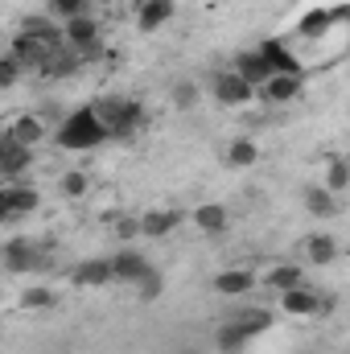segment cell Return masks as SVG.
Masks as SVG:
<instances>
[{
    "label": "cell",
    "mask_w": 350,
    "mask_h": 354,
    "mask_svg": "<svg viewBox=\"0 0 350 354\" xmlns=\"http://www.w3.org/2000/svg\"><path fill=\"white\" fill-rule=\"evenodd\" d=\"M103 140H111V132L103 128V120L95 115V107H79L75 115H66V124L58 128V145L71 149V153H83V149H99Z\"/></svg>",
    "instance_id": "1"
},
{
    "label": "cell",
    "mask_w": 350,
    "mask_h": 354,
    "mask_svg": "<svg viewBox=\"0 0 350 354\" xmlns=\"http://www.w3.org/2000/svg\"><path fill=\"white\" fill-rule=\"evenodd\" d=\"M91 107H95V115L103 120V128L111 132V140L136 136V128H140V120H145V107H140L136 99H99V103H91Z\"/></svg>",
    "instance_id": "2"
},
{
    "label": "cell",
    "mask_w": 350,
    "mask_h": 354,
    "mask_svg": "<svg viewBox=\"0 0 350 354\" xmlns=\"http://www.w3.org/2000/svg\"><path fill=\"white\" fill-rule=\"evenodd\" d=\"M46 252L50 243H33V239H8L4 243V268L12 276H29L37 268H46Z\"/></svg>",
    "instance_id": "3"
},
{
    "label": "cell",
    "mask_w": 350,
    "mask_h": 354,
    "mask_svg": "<svg viewBox=\"0 0 350 354\" xmlns=\"http://www.w3.org/2000/svg\"><path fill=\"white\" fill-rule=\"evenodd\" d=\"M210 91H214V99H219L223 107H243V103L256 99V87H252L248 79H239L235 71H219V75L210 79Z\"/></svg>",
    "instance_id": "4"
},
{
    "label": "cell",
    "mask_w": 350,
    "mask_h": 354,
    "mask_svg": "<svg viewBox=\"0 0 350 354\" xmlns=\"http://www.w3.org/2000/svg\"><path fill=\"white\" fill-rule=\"evenodd\" d=\"M54 50H58V46H46V41H37V37H29V33H17V37L8 41V54H12L25 71H46V62H50Z\"/></svg>",
    "instance_id": "5"
},
{
    "label": "cell",
    "mask_w": 350,
    "mask_h": 354,
    "mask_svg": "<svg viewBox=\"0 0 350 354\" xmlns=\"http://www.w3.org/2000/svg\"><path fill=\"white\" fill-rule=\"evenodd\" d=\"M37 189L33 185H21V181H4L0 185V214L4 218H21V214H29V210H37Z\"/></svg>",
    "instance_id": "6"
},
{
    "label": "cell",
    "mask_w": 350,
    "mask_h": 354,
    "mask_svg": "<svg viewBox=\"0 0 350 354\" xmlns=\"http://www.w3.org/2000/svg\"><path fill=\"white\" fill-rule=\"evenodd\" d=\"M29 165H33V149L21 145V140H12V136H4L0 140V177L4 181H21Z\"/></svg>",
    "instance_id": "7"
},
{
    "label": "cell",
    "mask_w": 350,
    "mask_h": 354,
    "mask_svg": "<svg viewBox=\"0 0 350 354\" xmlns=\"http://www.w3.org/2000/svg\"><path fill=\"white\" fill-rule=\"evenodd\" d=\"M21 33L37 37V41H46V46H66V25H62L58 17H50V12L25 17V21H21Z\"/></svg>",
    "instance_id": "8"
},
{
    "label": "cell",
    "mask_w": 350,
    "mask_h": 354,
    "mask_svg": "<svg viewBox=\"0 0 350 354\" xmlns=\"http://www.w3.org/2000/svg\"><path fill=\"white\" fill-rule=\"evenodd\" d=\"M111 268H116V280H120V284H132V288H136V280H140L153 264H149V260L128 243V248H120V252L111 256Z\"/></svg>",
    "instance_id": "9"
},
{
    "label": "cell",
    "mask_w": 350,
    "mask_h": 354,
    "mask_svg": "<svg viewBox=\"0 0 350 354\" xmlns=\"http://www.w3.org/2000/svg\"><path fill=\"white\" fill-rule=\"evenodd\" d=\"M280 309H284V313H293V317H313V313H326V301L301 284V288L280 292Z\"/></svg>",
    "instance_id": "10"
},
{
    "label": "cell",
    "mask_w": 350,
    "mask_h": 354,
    "mask_svg": "<svg viewBox=\"0 0 350 354\" xmlns=\"http://www.w3.org/2000/svg\"><path fill=\"white\" fill-rule=\"evenodd\" d=\"M260 54H264V62L272 66V75H301V58L284 41L268 37V41H260Z\"/></svg>",
    "instance_id": "11"
},
{
    "label": "cell",
    "mask_w": 350,
    "mask_h": 354,
    "mask_svg": "<svg viewBox=\"0 0 350 354\" xmlns=\"http://www.w3.org/2000/svg\"><path fill=\"white\" fill-rule=\"evenodd\" d=\"M231 71L239 75V79H248L252 87L260 91L268 79H272V66L264 62V54L260 50H243V54H235V62H231Z\"/></svg>",
    "instance_id": "12"
},
{
    "label": "cell",
    "mask_w": 350,
    "mask_h": 354,
    "mask_svg": "<svg viewBox=\"0 0 350 354\" xmlns=\"http://www.w3.org/2000/svg\"><path fill=\"white\" fill-rule=\"evenodd\" d=\"M71 280L79 288H103V284L116 280V268H111V260H83V264H75Z\"/></svg>",
    "instance_id": "13"
},
{
    "label": "cell",
    "mask_w": 350,
    "mask_h": 354,
    "mask_svg": "<svg viewBox=\"0 0 350 354\" xmlns=\"http://www.w3.org/2000/svg\"><path fill=\"white\" fill-rule=\"evenodd\" d=\"M301 87H305L301 75H272L260 87V99L264 103H293V99L301 95Z\"/></svg>",
    "instance_id": "14"
},
{
    "label": "cell",
    "mask_w": 350,
    "mask_h": 354,
    "mask_svg": "<svg viewBox=\"0 0 350 354\" xmlns=\"http://www.w3.org/2000/svg\"><path fill=\"white\" fill-rule=\"evenodd\" d=\"M66 46H75L79 54H87V50L99 46V21H95V12H91V17L66 21Z\"/></svg>",
    "instance_id": "15"
},
{
    "label": "cell",
    "mask_w": 350,
    "mask_h": 354,
    "mask_svg": "<svg viewBox=\"0 0 350 354\" xmlns=\"http://www.w3.org/2000/svg\"><path fill=\"white\" fill-rule=\"evenodd\" d=\"M194 227L206 231V235H223V231L231 227V214H227V206H219V202H202V206L194 210Z\"/></svg>",
    "instance_id": "16"
},
{
    "label": "cell",
    "mask_w": 350,
    "mask_h": 354,
    "mask_svg": "<svg viewBox=\"0 0 350 354\" xmlns=\"http://www.w3.org/2000/svg\"><path fill=\"white\" fill-rule=\"evenodd\" d=\"M252 288H256V276L248 268H227V272L214 276V292H223V297H243Z\"/></svg>",
    "instance_id": "17"
},
{
    "label": "cell",
    "mask_w": 350,
    "mask_h": 354,
    "mask_svg": "<svg viewBox=\"0 0 350 354\" xmlns=\"http://www.w3.org/2000/svg\"><path fill=\"white\" fill-rule=\"evenodd\" d=\"M79 66H83V54H79L75 46H58V50L50 54V62H46V71H42V75L66 79V75H79Z\"/></svg>",
    "instance_id": "18"
},
{
    "label": "cell",
    "mask_w": 350,
    "mask_h": 354,
    "mask_svg": "<svg viewBox=\"0 0 350 354\" xmlns=\"http://www.w3.org/2000/svg\"><path fill=\"white\" fill-rule=\"evenodd\" d=\"M305 210H309L313 218H334V214H338V194L326 189V185H309V189H305Z\"/></svg>",
    "instance_id": "19"
},
{
    "label": "cell",
    "mask_w": 350,
    "mask_h": 354,
    "mask_svg": "<svg viewBox=\"0 0 350 354\" xmlns=\"http://www.w3.org/2000/svg\"><path fill=\"white\" fill-rule=\"evenodd\" d=\"M169 17H174V0H145L136 25H140V33H157Z\"/></svg>",
    "instance_id": "20"
},
{
    "label": "cell",
    "mask_w": 350,
    "mask_h": 354,
    "mask_svg": "<svg viewBox=\"0 0 350 354\" xmlns=\"http://www.w3.org/2000/svg\"><path fill=\"white\" fill-rule=\"evenodd\" d=\"M174 227H177V210H145L140 214V235H149V239H165Z\"/></svg>",
    "instance_id": "21"
},
{
    "label": "cell",
    "mask_w": 350,
    "mask_h": 354,
    "mask_svg": "<svg viewBox=\"0 0 350 354\" xmlns=\"http://www.w3.org/2000/svg\"><path fill=\"white\" fill-rule=\"evenodd\" d=\"M338 17L330 12V8H313V12H305L301 17V25H297V33L305 37V41H317V37H326L330 33V25H334Z\"/></svg>",
    "instance_id": "22"
},
{
    "label": "cell",
    "mask_w": 350,
    "mask_h": 354,
    "mask_svg": "<svg viewBox=\"0 0 350 354\" xmlns=\"http://www.w3.org/2000/svg\"><path fill=\"white\" fill-rule=\"evenodd\" d=\"M4 136H12V140H21V145H29V149H33V145L46 136V128H42V120H37V115H17V120H8Z\"/></svg>",
    "instance_id": "23"
},
{
    "label": "cell",
    "mask_w": 350,
    "mask_h": 354,
    "mask_svg": "<svg viewBox=\"0 0 350 354\" xmlns=\"http://www.w3.org/2000/svg\"><path fill=\"white\" fill-rule=\"evenodd\" d=\"M256 161H260V149H256V140H248V136L231 140V149H227V165H231V169H252Z\"/></svg>",
    "instance_id": "24"
},
{
    "label": "cell",
    "mask_w": 350,
    "mask_h": 354,
    "mask_svg": "<svg viewBox=\"0 0 350 354\" xmlns=\"http://www.w3.org/2000/svg\"><path fill=\"white\" fill-rule=\"evenodd\" d=\"M305 252H309V260L317 268H326V264H334V256H338V239L334 235H309Z\"/></svg>",
    "instance_id": "25"
},
{
    "label": "cell",
    "mask_w": 350,
    "mask_h": 354,
    "mask_svg": "<svg viewBox=\"0 0 350 354\" xmlns=\"http://www.w3.org/2000/svg\"><path fill=\"white\" fill-rule=\"evenodd\" d=\"M264 284H272V288L288 292V288H301V284H305V272H301L297 264H276L268 276H264Z\"/></svg>",
    "instance_id": "26"
},
{
    "label": "cell",
    "mask_w": 350,
    "mask_h": 354,
    "mask_svg": "<svg viewBox=\"0 0 350 354\" xmlns=\"http://www.w3.org/2000/svg\"><path fill=\"white\" fill-rule=\"evenodd\" d=\"M231 326H239L248 338H256V334H264V330L272 326V313H268V309H239V313L231 317Z\"/></svg>",
    "instance_id": "27"
},
{
    "label": "cell",
    "mask_w": 350,
    "mask_h": 354,
    "mask_svg": "<svg viewBox=\"0 0 350 354\" xmlns=\"http://www.w3.org/2000/svg\"><path fill=\"white\" fill-rule=\"evenodd\" d=\"M91 12H95V0H50V17H58L62 25L75 17H91Z\"/></svg>",
    "instance_id": "28"
},
{
    "label": "cell",
    "mask_w": 350,
    "mask_h": 354,
    "mask_svg": "<svg viewBox=\"0 0 350 354\" xmlns=\"http://www.w3.org/2000/svg\"><path fill=\"white\" fill-rule=\"evenodd\" d=\"M214 342H219V351H223V354H239L243 346H248V342H252V338H248L239 326H231V322H227V326H219Z\"/></svg>",
    "instance_id": "29"
},
{
    "label": "cell",
    "mask_w": 350,
    "mask_h": 354,
    "mask_svg": "<svg viewBox=\"0 0 350 354\" xmlns=\"http://www.w3.org/2000/svg\"><path fill=\"white\" fill-rule=\"evenodd\" d=\"M326 189H334V194H342L350 185V165L347 157H330V165H326V181H322Z\"/></svg>",
    "instance_id": "30"
},
{
    "label": "cell",
    "mask_w": 350,
    "mask_h": 354,
    "mask_svg": "<svg viewBox=\"0 0 350 354\" xmlns=\"http://www.w3.org/2000/svg\"><path fill=\"white\" fill-rule=\"evenodd\" d=\"M198 99H202V91H198L194 79H177V83H174V107H177V111H194V107H198Z\"/></svg>",
    "instance_id": "31"
},
{
    "label": "cell",
    "mask_w": 350,
    "mask_h": 354,
    "mask_svg": "<svg viewBox=\"0 0 350 354\" xmlns=\"http://www.w3.org/2000/svg\"><path fill=\"white\" fill-rule=\"evenodd\" d=\"M136 292H140V301H157V297L165 292V276H161L157 268H149V272L136 280Z\"/></svg>",
    "instance_id": "32"
},
{
    "label": "cell",
    "mask_w": 350,
    "mask_h": 354,
    "mask_svg": "<svg viewBox=\"0 0 350 354\" xmlns=\"http://www.w3.org/2000/svg\"><path fill=\"white\" fill-rule=\"evenodd\" d=\"M21 75H25V66L4 50V58H0V87H17V79H21Z\"/></svg>",
    "instance_id": "33"
},
{
    "label": "cell",
    "mask_w": 350,
    "mask_h": 354,
    "mask_svg": "<svg viewBox=\"0 0 350 354\" xmlns=\"http://www.w3.org/2000/svg\"><path fill=\"white\" fill-rule=\"evenodd\" d=\"M21 305H25V309H54L58 297H54L50 288H29V292L21 297Z\"/></svg>",
    "instance_id": "34"
},
{
    "label": "cell",
    "mask_w": 350,
    "mask_h": 354,
    "mask_svg": "<svg viewBox=\"0 0 350 354\" xmlns=\"http://www.w3.org/2000/svg\"><path fill=\"white\" fill-rule=\"evenodd\" d=\"M62 194L66 198H83L87 194V174H66L62 177Z\"/></svg>",
    "instance_id": "35"
},
{
    "label": "cell",
    "mask_w": 350,
    "mask_h": 354,
    "mask_svg": "<svg viewBox=\"0 0 350 354\" xmlns=\"http://www.w3.org/2000/svg\"><path fill=\"white\" fill-rule=\"evenodd\" d=\"M116 235H120L124 243H132V239L140 235V218H128V214H124V218L116 223Z\"/></svg>",
    "instance_id": "36"
},
{
    "label": "cell",
    "mask_w": 350,
    "mask_h": 354,
    "mask_svg": "<svg viewBox=\"0 0 350 354\" xmlns=\"http://www.w3.org/2000/svg\"><path fill=\"white\" fill-rule=\"evenodd\" d=\"M111 4H116V0H95V8H111Z\"/></svg>",
    "instance_id": "37"
},
{
    "label": "cell",
    "mask_w": 350,
    "mask_h": 354,
    "mask_svg": "<svg viewBox=\"0 0 350 354\" xmlns=\"http://www.w3.org/2000/svg\"><path fill=\"white\" fill-rule=\"evenodd\" d=\"M347 165H350V153H347Z\"/></svg>",
    "instance_id": "38"
}]
</instances>
